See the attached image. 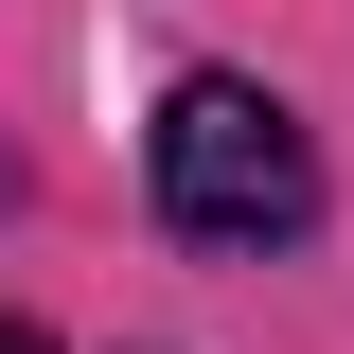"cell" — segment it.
Here are the masks:
<instances>
[{"mask_svg":"<svg viewBox=\"0 0 354 354\" xmlns=\"http://www.w3.org/2000/svg\"><path fill=\"white\" fill-rule=\"evenodd\" d=\"M0 354H53V337H36V319H0Z\"/></svg>","mask_w":354,"mask_h":354,"instance_id":"2","label":"cell"},{"mask_svg":"<svg viewBox=\"0 0 354 354\" xmlns=\"http://www.w3.org/2000/svg\"><path fill=\"white\" fill-rule=\"evenodd\" d=\"M142 177H160V230H195V248H301L319 230V142L248 71H177L142 124Z\"/></svg>","mask_w":354,"mask_h":354,"instance_id":"1","label":"cell"}]
</instances>
